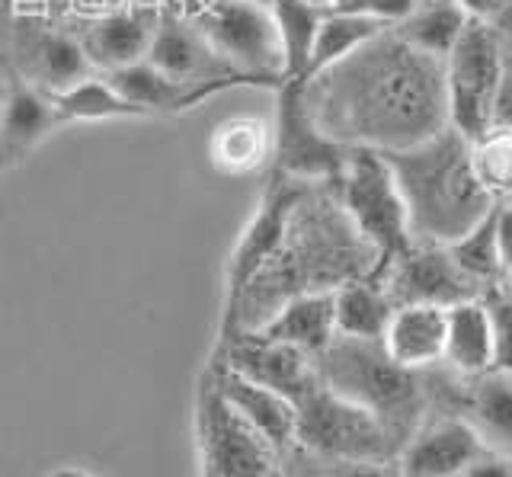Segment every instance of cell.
Masks as SVG:
<instances>
[{
    "instance_id": "6da1fadb",
    "label": "cell",
    "mask_w": 512,
    "mask_h": 477,
    "mask_svg": "<svg viewBox=\"0 0 512 477\" xmlns=\"http://www.w3.org/2000/svg\"><path fill=\"white\" fill-rule=\"evenodd\" d=\"M301 87L314 122L346 148L404 151L448 125L442 61L413 49L394 29L301 77Z\"/></svg>"
},
{
    "instance_id": "7a4b0ae2",
    "label": "cell",
    "mask_w": 512,
    "mask_h": 477,
    "mask_svg": "<svg viewBox=\"0 0 512 477\" xmlns=\"http://www.w3.org/2000/svg\"><path fill=\"white\" fill-rule=\"evenodd\" d=\"M375 266V250L352 228L333 186L304 183L279 247L253 276L228 321L218 327V346L240 330L260 327L285 298L333 292L352 279L375 276Z\"/></svg>"
},
{
    "instance_id": "3957f363",
    "label": "cell",
    "mask_w": 512,
    "mask_h": 477,
    "mask_svg": "<svg viewBox=\"0 0 512 477\" xmlns=\"http://www.w3.org/2000/svg\"><path fill=\"white\" fill-rule=\"evenodd\" d=\"M413 241L452 244L493 209L471 170V141L452 125L404 151H388Z\"/></svg>"
},
{
    "instance_id": "277c9868",
    "label": "cell",
    "mask_w": 512,
    "mask_h": 477,
    "mask_svg": "<svg viewBox=\"0 0 512 477\" xmlns=\"http://www.w3.org/2000/svg\"><path fill=\"white\" fill-rule=\"evenodd\" d=\"M314 369L327 388L372 410L394 436L397 452L429 413L423 372L400 369L381 343L333 337L324 353L314 356Z\"/></svg>"
},
{
    "instance_id": "5b68a950",
    "label": "cell",
    "mask_w": 512,
    "mask_h": 477,
    "mask_svg": "<svg viewBox=\"0 0 512 477\" xmlns=\"http://www.w3.org/2000/svg\"><path fill=\"white\" fill-rule=\"evenodd\" d=\"M295 449L317 461H375L394 465L397 442L372 410L336 394L324 381L295 404Z\"/></svg>"
},
{
    "instance_id": "8992f818",
    "label": "cell",
    "mask_w": 512,
    "mask_h": 477,
    "mask_svg": "<svg viewBox=\"0 0 512 477\" xmlns=\"http://www.w3.org/2000/svg\"><path fill=\"white\" fill-rule=\"evenodd\" d=\"M336 199H340L343 212L349 215L352 228H356L365 244L375 250L378 266L375 276L388 266L394 257H400L410 247V221H407V205L400 196L397 180L378 151H362L352 148L343 177L333 186Z\"/></svg>"
},
{
    "instance_id": "52a82bcc",
    "label": "cell",
    "mask_w": 512,
    "mask_h": 477,
    "mask_svg": "<svg viewBox=\"0 0 512 477\" xmlns=\"http://www.w3.org/2000/svg\"><path fill=\"white\" fill-rule=\"evenodd\" d=\"M196 436L205 477H279V452L244 420L205 369L196 397Z\"/></svg>"
},
{
    "instance_id": "ba28073f",
    "label": "cell",
    "mask_w": 512,
    "mask_h": 477,
    "mask_svg": "<svg viewBox=\"0 0 512 477\" xmlns=\"http://www.w3.org/2000/svg\"><path fill=\"white\" fill-rule=\"evenodd\" d=\"M183 13L234 71L260 77L269 87L285 81L269 7L244 4V0H189Z\"/></svg>"
},
{
    "instance_id": "9c48e42d",
    "label": "cell",
    "mask_w": 512,
    "mask_h": 477,
    "mask_svg": "<svg viewBox=\"0 0 512 477\" xmlns=\"http://www.w3.org/2000/svg\"><path fill=\"white\" fill-rule=\"evenodd\" d=\"M272 157L269 173L298 180V183H324L336 186L343 177L352 148L333 141L314 122L304 103L301 77H285L276 87V113H272Z\"/></svg>"
},
{
    "instance_id": "30bf717a",
    "label": "cell",
    "mask_w": 512,
    "mask_h": 477,
    "mask_svg": "<svg viewBox=\"0 0 512 477\" xmlns=\"http://www.w3.org/2000/svg\"><path fill=\"white\" fill-rule=\"evenodd\" d=\"M509 45L487 23H468L455 49L442 58L448 125L464 138H477L490 129V106L500 84Z\"/></svg>"
},
{
    "instance_id": "8fae6325",
    "label": "cell",
    "mask_w": 512,
    "mask_h": 477,
    "mask_svg": "<svg viewBox=\"0 0 512 477\" xmlns=\"http://www.w3.org/2000/svg\"><path fill=\"white\" fill-rule=\"evenodd\" d=\"M301 189H304V183L279 177V173H269L263 193H260V199H256V209L244 225V231H240L237 244L228 257V269H224L221 324L228 321L231 311L237 308L240 295H244L247 285L253 282V276L260 273V269L266 266V260L272 257V250L279 247L285 225H288V215H292Z\"/></svg>"
},
{
    "instance_id": "7c38bea8",
    "label": "cell",
    "mask_w": 512,
    "mask_h": 477,
    "mask_svg": "<svg viewBox=\"0 0 512 477\" xmlns=\"http://www.w3.org/2000/svg\"><path fill=\"white\" fill-rule=\"evenodd\" d=\"M384 292L397 305H439L452 308L458 301L480 298V285L461 273V266L452 260L445 244L432 241H410V247L394 257L375 276Z\"/></svg>"
},
{
    "instance_id": "4fadbf2b",
    "label": "cell",
    "mask_w": 512,
    "mask_h": 477,
    "mask_svg": "<svg viewBox=\"0 0 512 477\" xmlns=\"http://www.w3.org/2000/svg\"><path fill=\"white\" fill-rule=\"evenodd\" d=\"M487 442L458 413H426L394 458L397 477H461Z\"/></svg>"
},
{
    "instance_id": "5bb4252c",
    "label": "cell",
    "mask_w": 512,
    "mask_h": 477,
    "mask_svg": "<svg viewBox=\"0 0 512 477\" xmlns=\"http://www.w3.org/2000/svg\"><path fill=\"white\" fill-rule=\"evenodd\" d=\"M212 362H221L224 369L285 394L292 404H298L320 381L314 359L308 353L276 340H266L253 330H240L228 343H221Z\"/></svg>"
},
{
    "instance_id": "9a60e30c",
    "label": "cell",
    "mask_w": 512,
    "mask_h": 477,
    "mask_svg": "<svg viewBox=\"0 0 512 477\" xmlns=\"http://www.w3.org/2000/svg\"><path fill=\"white\" fill-rule=\"evenodd\" d=\"M128 100H132L144 116H180L189 109H199L208 100L221 97V93L237 90V87H253L260 90L247 77H218V81H192V77H173L151 68L148 61L128 65L106 74Z\"/></svg>"
},
{
    "instance_id": "2e32d148",
    "label": "cell",
    "mask_w": 512,
    "mask_h": 477,
    "mask_svg": "<svg viewBox=\"0 0 512 477\" xmlns=\"http://www.w3.org/2000/svg\"><path fill=\"white\" fill-rule=\"evenodd\" d=\"M151 68L173 74V77H192V81H218V77H247L260 90H276L260 77L240 74L224 61L208 39L199 33L196 26L186 20L183 10H160L154 23V36L144 55Z\"/></svg>"
},
{
    "instance_id": "e0dca14e",
    "label": "cell",
    "mask_w": 512,
    "mask_h": 477,
    "mask_svg": "<svg viewBox=\"0 0 512 477\" xmlns=\"http://www.w3.org/2000/svg\"><path fill=\"white\" fill-rule=\"evenodd\" d=\"M157 13L160 10L151 4H128V7H109L90 17L77 33V42L84 49L90 68L100 74H112L119 68L144 61L154 36Z\"/></svg>"
},
{
    "instance_id": "ac0fdd59",
    "label": "cell",
    "mask_w": 512,
    "mask_h": 477,
    "mask_svg": "<svg viewBox=\"0 0 512 477\" xmlns=\"http://www.w3.org/2000/svg\"><path fill=\"white\" fill-rule=\"evenodd\" d=\"M445 311L439 305H397L378 340L381 349L400 369H436L445 356Z\"/></svg>"
},
{
    "instance_id": "d6986e66",
    "label": "cell",
    "mask_w": 512,
    "mask_h": 477,
    "mask_svg": "<svg viewBox=\"0 0 512 477\" xmlns=\"http://www.w3.org/2000/svg\"><path fill=\"white\" fill-rule=\"evenodd\" d=\"M58 132L45 90L32 87L29 81H10L4 113H0V177L36 151L42 141Z\"/></svg>"
},
{
    "instance_id": "ffe728a7",
    "label": "cell",
    "mask_w": 512,
    "mask_h": 477,
    "mask_svg": "<svg viewBox=\"0 0 512 477\" xmlns=\"http://www.w3.org/2000/svg\"><path fill=\"white\" fill-rule=\"evenodd\" d=\"M266 340L295 346L311 359L320 356L336 337L333 292H301L285 298L260 327H253Z\"/></svg>"
},
{
    "instance_id": "44dd1931",
    "label": "cell",
    "mask_w": 512,
    "mask_h": 477,
    "mask_svg": "<svg viewBox=\"0 0 512 477\" xmlns=\"http://www.w3.org/2000/svg\"><path fill=\"white\" fill-rule=\"evenodd\" d=\"M208 369H212L218 388L231 401V407L240 413V417L250 420L256 429H260V433L272 445H276L279 455L288 452V449H295V420H298V413H295V404L288 401L285 394L256 385V381L237 375L231 369H224L221 362H212Z\"/></svg>"
},
{
    "instance_id": "7402d4cb",
    "label": "cell",
    "mask_w": 512,
    "mask_h": 477,
    "mask_svg": "<svg viewBox=\"0 0 512 477\" xmlns=\"http://www.w3.org/2000/svg\"><path fill=\"white\" fill-rule=\"evenodd\" d=\"M52 103L58 129L64 125H87V122H125V119H148L125 93L109 81L106 74L93 71L80 81L45 93Z\"/></svg>"
},
{
    "instance_id": "603a6c76",
    "label": "cell",
    "mask_w": 512,
    "mask_h": 477,
    "mask_svg": "<svg viewBox=\"0 0 512 477\" xmlns=\"http://www.w3.org/2000/svg\"><path fill=\"white\" fill-rule=\"evenodd\" d=\"M442 365L461 378H474L493 369V327L480 298L458 301L445 311Z\"/></svg>"
},
{
    "instance_id": "cb8c5ba5",
    "label": "cell",
    "mask_w": 512,
    "mask_h": 477,
    "mask_svg": "<svg viewBox=\"0 0 512 477\" xmlns=\"http://www.w3.org/2000/svg\"><path fill=\"white\" fill-rule=\"evenodd\" d=\"M272 122L260 116H231L208 135V161L224 177H250L269 170Z\"/></svg>"
},
{
    "instance_id": "d4e9b609",
    "label": "cell",
    "mask_w": 512,
    "mask_h": 477,
    "mask_svg": "<svg viewBox=\"0 0 512 477\" xmlns=\"http://www.w3.org/2000/svg\"><path fill=\"white\" fill-rule=\"evenodd\" d=\"M336 337L378 343L394 314V301L375 276L352 279L333 289Z\"/></svg>"
},
{
    "instance_id": "484cf974",
    "label": "cell",
    "mask_w": 512,
    "mask_h": 477,
    "mask_svg": "<svg viewBox=\"0 0 512 477\" xmlns=\"http://www.w3.org/2000/svg\"><path fill=\"white\" fill-rule=\"evenodd\" d=\"M26 61H29V68H26L29 77H23V81H29L32 87H39L45 93L61 90L80 81V77L93 74L77 36L61 33V29H39L26 45Z\"/></svg>"
},
{
    "instance_id": "4316f807",
    "label": "cell",
    "mask_w": 512,
    "mask_h": 477,
    "mask_svg": "<svg viewBox=\"0 0 512 477\" xmlns=\"http://www.w3.org/2000/svg\"><path fill=\"white\" fill-rule=\"evenodd\" d=\"M269 13L279 36L282 77H304L327 4H317V0H272Z\"/></svg>"
},
{
    "instance_id": "83f0119b",
    "label": "cell",
    "mask_w": 512,
    "mask_h": 477,
    "mask_svg": "<svg viewBox=\"0 0 512 477\" xmlns=\"http://www.w3.org/2000/svg\"><path fill=\"white\" fill-rule=\"evenodd\" d=\"M471 20L464 17V10L455 0H423V4H413V10L404 20L394 23V33L410 42L413 49H420L432 58H445L455 49V42L461 39L464 26Z\"/></svg>"
},
{
    "instance_id": "f1b7e54d",
    "label": "cell",
    "mask_w": 512,
    "mask_h": 477,
    "mask_svg": "<svg viewBox=\"0 0 512 477\" xmlns=\"http://www.w3.org/2000/svg\"><path fill=\"white\" fill-rule=\"evenodd\" d=\"M381 29H391V26H381L375 20L352 17V13L327 7L324 23H320L317 39H314V52H311V61H308V74H304V77L324 71V68L336 65V61H343L346 55L362 49L368 39H375Z\"/></svg>"
},
{
    "instance_id": "f546056e",
    "label": "cell",
    "mask_w": 512,
    "mask_h": 477,
    "mask_svg": "<svg viewBox=\"0 0 512 477\" xmlns=\"http://www.w3.org/2000/svg\"><path fill=\"white\" fill-rule=\"evenodd\" d=\"M445 247L452 253V260L461 266V273L471 276L480 289L503 282L500 250H496V202L477 225H471L461 237H455V241Z\"/></svg>"
},
{
    "instance_id": "4dcf8cb0",
    "label": "cell",
    "mask_w": 512,
    "mask_h": 477,
    "mask_svg": "<svg viewBox=\"0 0 512 477\" xmlns=\"http://www.w3.org/2000/svg\"><path fill=\"white\" fill-rule=\"evenodd\" d=\"M471 170L493 202L512 199V129H487L471 138Z\"/></svg>"
},
{
    "instance_id": "1f68e13d",
    "label": "cell",
    "mask_w": 512,
    "mask_h": 477,
    "mask_svg": "<svg viewBox=\"0 0 512 477\" xmlns=\"http://www.w3.org/2000/svg\"><path fill=\"white\" fill-rule=\"evenodd\" d=\"M480 301L493 327V369L512 375V295L503 282H496L480 292Z\"/></svg>"
},
{
    "instance_id": "d6a6232c",
    "label": "cell",
    "mask_w": 512,
    "mask_h": 477,
    "mask_svg": "<svg viewBox=\"0 0 512 477\" xmlns=\"http://www.w3.org/2000/svg\"><path fill=\"white\" fill-rule=\"evenodd\" d=\"M327 7L352 13V17L375 20L381 26H394L413 10V0H330Z\"/></svg>"
},
{
    "instance_id": "836d02e7",
    "label": "cell",
    "mask_w": 512,
    "mask_h": 477,
    "mask_svg": "<svg viewBox=\"0 0 512 477\" xmlns=\"http://www.w3.org/2000/svg\"><path fill=\"white\" fill-rule=\"evenodd\" d=\"M314 477H397V471L394 465H375V461H317Z\"/></svg>"
},
{
    "instance_id": "e575fe53",
    "label": "cell",
    "mask_w": 512,
    "mask_h": 477,
    "mask_svg": "<svg viewBox=\"0 0 512 477\" xmlns=\"http://www.w3.org/2000/svg\"><path fill=\"white\" fill-rule=\"evenodd\" d=\"M490 129H512V49L506 55V65L500 74V84L493 93L490 106Z\"/></svg>"
},
{
    "instance_id": "d590c367",
    "label": "cell",
    "mask_w": 512,
    "mask_h": 477,
    "mask_svg": "<svg viewBox=\"0 0 512 477\" xmlns=\"http://www.w3.org/2000/svg\"><path fill=\"white\" fill-rule=\"evenodd\" d=\"M496 250H500L503 276L512 269V202H496Z\"/></svg>"
},
{
    "instance_id": "8d00e7d4",
    "label": "cell",
    "mask_w": 512,
    "mask_h": 477,
    "mask_svg": "<svg viewBox=\"0 0 512 477\" xmlns=\"http://www.w3.org/2000/svg\"><path fill=\"white\" fill-rule=\"evenodd\" d=\"M455 4L464 10V17L474 23H487L493 26L503 17V10L509 7V0H455Z\"/></svg>"
},
{
    "instance_id": "74e56055",
    "label": "cell",
    "mask_w": 512,
    "mask_h": 477,
    "mask_svg": "<svg viewBox=\"0 0 512 477\" xmlns=\"http://www.w3.org/2000/svg\"><path fill=\"white\" fill-rule=\"evenodd\" d=\"M461 477H512V461L500 452H484Z\"/></svg>"
},
{
    "instance_id": "f35d334b",
    "label": "cell",
    "mask_w": 512,
    "mask_h": 477,
    "mask_svg": "<svg viewBox=\"0 0 512 477\" xmlns=\"http://www.w3.org/2000/svg\"><path fill=\"white\" fill-rule=\"evenodd\" d=\"M48 477H93L90 471H84V468H74V465H64V468H58V471H52Z\"/></svg>"
},
{
    "instance_id": "ab89813d",
    "label": "cell",
    "mask_w": 512,
    "mask_h": 477,
    "mask_svg": "<svg viewBox=\"0 0 512 477\" xmlns=\"http://www.w3.org/2000/svg\"><path fill=\"white\" fill-rule=\"evenodd\" d=\"M7 90H10V77H0V113H4V103H7Z\"/></svg>"
},
{
    "instance_id": "60d3db41",
    "label": "cell",
    "mask_w": 512,
    "mask_h": 477,
    "mask_svg": "<svg viewBox=\"0 0 512 477\" xmlns=\"http://www.w3.org/2000/svg\"><path fill=\"white\" fill-rule=\"evenodd\" d=\"M503 285H506V289H509V295H512V269H509V273L503 276Z\"/></svg>"
},
{
    "instance_id": "b9f144b4",
    "label": "cell",
    "mask_w": 512,
    "mask_h": 477,
    "mask_svg": "<svg viewBox=\"0 0 512 477\" xmlns=\"http://www.w3.org/2000/svg\"><path fill=\"white\" fill-rule=\"evenodd\" d=\"M244 4H260V7H269L272 0H244Z\"/></svg>"
},
{
    "instance_id": "7bdbcfd3",
    "label": "cell",
    "mask_w": 512,
    "mask_h": 477,
    "mask_svg": "<svg viewBox=\"0 0 512 477\" xmlns=\"http://www.w3.org/2000/svg\"><path fill=\"white\" fill-rule=\"evenodd\" d=\"M317 4H330V0H317Z\"/></svg>"
},
{
    "instance_id": "ee69618b",
    "label": "cell",
    "mask_w": 512,
    "mask_h": 477,
    "mask_svg": "<svg viewBox=\"0 0 512 477\" xmlns=\"http://www.w3.org/2000/svg\"><path fill=\"white\" fill-rule=\"evenodd\" d=\"M413 4H423V0H413Z\"/></svg>"
},
{
    "instance_id": "f6af8a7d",
    "label": "cell",
    "mask_w": 512,
    "mask_h": 477,
    "mask_svg": "<svg viewBox=\"0 0 512 477\" xmlns=\"http://www.w3.org/2000/svg\"><path fill=\"white\" fill-rule=\"evenodd\" d=\"M509 202H512V199H509Z\"/></svg>"
}]
</instances>
